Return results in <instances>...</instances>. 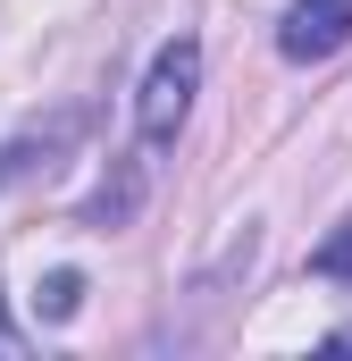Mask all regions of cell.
Segmentation results:
<instances>
[{
  "instance_id": "obj_5",
  "label": "cell",
  "mask_w": 352,
  "mask_h": 361,
  "mask_svg": "<svg viewBox=\"0 0 352 361\" xmlns=\"http://www.w3.org/2000/svg\"><path fill=\"white\" fill-rule=\"evenodd\" d=\"M319 269H327V277H352V227L327 244V252H319Z\"/></svg>"
},
{
  "instance_id": "obj_3",
  "label": "cell",
  "mask_w": 352,
  "mask_h": 361,
  "mask_svg": "<svg viewBox=\"0 0 352 361\" xmlns=\"http://www.w3.org/2000/svg\"><path fill=\"white\" fill-rule=\"evenodd\" d=\"M134 202H143V160H134L118 185H101V193L84 202V227H126V219H134Z\"/></svg>"
},
{
  "instance_id": "obj_4",
  "label": "cell",
  "mask_w": 352,
  "mask_h": 361,
  "mask_svg": "<svg viewBox=\"0 0 352 361\" xmlns=\"http://www.w3.org/2000/svg\"><path fill=\"white\" fill-rule=\"evenodd\" d=\"M76 302H84V277H76V269H51V277H42V319H68Z\"/></svg>"
},
{
  "instance_id": "obj_7",
  "label": "cell",
  "mask_w": 352,
  "mask_h": 361,
  "mask_svg": "<svg viewBox=\"0 0 352 361\" xmlns=\"http://www.w3.org/2000/svg\"><path fill=\"white\" fill-rule=\"evenodd\" d=\"M327 345H336V353H352V328H336V336H327Z\"/></svg>"
},
{
  "instance_id": "obj_1",
  "label": "cell",
  "mask_w": 352,
  "mask_h": 361,
  "mask_svg": "<svg viewBox=\"0 0 352 361\" xmlns=\"http://www.w3.org/2000/svg\"><path fill=\"white\" fill-rule=\"evenodd\" d=\"M193 85H201V42H193V34H176L168 51L151 59L143 92H134V126H143V143H151V152L176 143V126H184V109H193Z\"/></svg>"
},
{
  "instance_id": "obj_2",
  "label": "cell",
  "mask_w": 352,
  "mask_h": 361,
  "mask_svg": "<svg viewBox=\"0 0 352 361\" xmlns=\"http://www.w3.org/2000/svg\"><path fill=\"white\" fill-rule=\"evenodd\" d=\"M344 42H352V0H294L285 25H277L285 59H336Z\"/></svg>"
},
{
  "instance_id": "obj_6",
  "label": "cell",
  "mask_w": 352,
  "mask_h": 361,
  "mask_svg": "<svg viewBox=\"0 0 352 361\" xmlns=\"http://www.w3.org/2000/svg\"><path fill=\"white\" fill-rule=\"evenodd\" d=\"M0 353H17V328H8V319H0Z\"/></svg>"
}]
</instances>
